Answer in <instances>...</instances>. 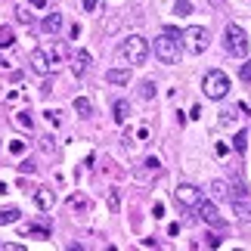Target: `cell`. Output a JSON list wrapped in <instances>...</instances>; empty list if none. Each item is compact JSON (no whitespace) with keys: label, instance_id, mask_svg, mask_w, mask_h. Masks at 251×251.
Masks as SVG:
<instances>
[{"label":"cell","instance_id":"obj_12","mask_svg":"<svg viewBox=\"0 0 251 251\" xmlns=\"http://www.w3.org/2000/svg\"><path fill=\"white\" fill-rule=\"evenodd\" d=\"M112 112H115V121L124 124V121L130 118V102H127V100H118V102L112 105Z\"/></svg>","mask_w":251,"mask_h":251},{"label":"cell","instance_id":"obj_27","mask_svg":"<svg viewBox=\"0 0 251 251\" xmlns=\"http://www.w3.org/2000/svg\"><path fill=\"white\" fill-rule=\"evenodd\" d=\"M9 152H16V155H22V152H25V146H22L19 140H13V143H9Z\"/></svg>","mask_w":251,"mask_h":251},{"label":"cell","instance_id":"obj_25","mask_svg":"<svg viewBox=\"0 0 251 251\" xmlns=\"http://www.w3.org/2000/svg\"><path fill=\"white\" fill-rule=\"evenodd\" d=\"M239 78H242V81H251V62H245L242 69H239Z\"/></svg>","mask_w":251,"mask_h":251},{"label":"cell","instance_id":"obj_30","mask_svg":"<svg viewBox=\"0 0 251 251\" xmlns=\"http://www.w3.org/2000/svg\"><path fill=\"white\" fill-rule=\"evenodd\" d=\"M96 3H100V0H84V9H87V13H93Z\"/></svg>","mask_w":251,"mask_h":251},{"label":"cell","instance_id":"obj_28","mask_svg":"<svg viewBox=\"0 0 251 251\" xmlns=\"http://www.w3.org/2000/svg\"><path fill=\"white\" fill-rule=\"evenodd\" d=\"M31 171H34V161L25 158V161H22V174H31Z\"/></svg>","mask_w":251,"mask_h":251},{"label":"cell","instance_id":"obj_2","mask_svg":"<svg viewBox=\"0 0 251 251\" xmlns=\"http://www.w3.org/2000/svg\"><path fill=\"white\" fill-rule=\"evenodd\" d=\"M118 56L127 65H143L146 62V56H149V41L143 34H130V37H124L121 47H118Z\"/></svg>","mask_w":251,"mask_h":251},{"label":"cell","instance_id":"obj_20","mask_svg":"<svg viewBox=\"0 0 251 251\" xmlns=\"http://www.w3.org/2000/svg\"><path fill=\"white\" fill-rule=\"evenodd\" d=\"M233 149H236V152H245V149H248V133H245V130L233 137Z\"/></svg>","mask_w":251,"mask_h":251},{"label":"cell","instance_id":"obj_17","mask_svg":"<svg viewBox=\"0 0 251 251\" xmlns=\"http://www.w3.org/2000/svg\"><path fill=\"white\" fill-rule=\"evenodd\" d=\"M16 44V34L9 25H0V47H13Z\"/></svg>","mask_w":251,"mask_h":251},{"label":"cell","instance_id":"obj_26","mask_svg":"<svg viewBox=\"0 0 251 251\" xmlns=\"http://www.w3.org/2000/svg\"><path fill=\"white\" fill-rule=\"evenodd\" d=\"M109 211H118V192H109Z\"/></svg>","mask_w":251,"mask_h":251},{"label":"cell","instance_id":"obj_32","mask_svg":"<svg viewBox=\"0 0 251 251\" xmlns=\"http://www.w3.org/2000/svg\"><path fill=\"white\" fill-rule=\"evenodd\" d=\"M31 6H47V0H28Z\"/></svg>","mask_w":251,"mask_h":251},{"label":"cell","instance_id":"obj_16","mask_svg":"<svg viewBox=\"0 0 251 251\" xmlns=\"http://www.w3.org/2000/svg\"><path fill=\"white\" fill-rule=\"evenodd\" d=\"M16 220H19V208H0V226L16 224Z\"/></svg>","mask_w":251,"mask_h":251},{"label":"cell","instance_id":"obj_4","mask_svg":"<svg viewBox=\"0 0 251 251\" xmlns=\"http://www.w3.org/2000/svg\"><path fill=\"white\" fill-rule=\"evenodd\" d=\"M201 90H205L208 100H224V96L229 93V78H226L220 69H214V72L205 75V81H201Z\"/></svg>","mask_w":251,"mask_h":251},{"label":"cell","instance_id":"obj_10","mask_svg":"<svg viewBox=\"0 0 251 251\" xmlns=\"http://www.w3.org/2000/svg\"><path fill=\"white\" fill-rule=\"evenodd\" d=\"M34 201H37V208H41V211H50L56 205V192L50 186H41V189L34 192Z\"/></svg>","mask_w":251,"mask_h":251},{"label":"cell","instance_id":"obj_14","mask_svg":"<svg viewBox=\"0 0 251 251\" xmlns=\"http://www.w3.org/2000/svg\"><path fill=\"white\" fill-rule=\"evenodd\" d=\"M211 199H214V201L229 199V186H226L224 180H214V183H211Z\"/></svg>","mask_w":251,"mask_h":251},{"label":"cell","instance_id":"obj_21","mask_svg":"<svg viewBox=\"0 0 251 251\" xmlns=\"http://www.w3.org/2000/svg\"><path fill=\"white\" fill-rule=\"evenodd\" d=\"M189 13H192L189 0H177V3H174V16H189Z\"/></svg>","mask_w":251,"mask_h":251},{"label":"cell","instance_id":"obj_22","mask_svg":"<svg viewBox=\"0 0 251 251\" xmlns=\"http://www.w3.org/2000/svg\"><path fill=\"white\" fill-rule=\"evenodd\" d=\"M16 121H19V127H34V118H31L28 112H19V115H16Z\"/></svg>","mask_w":251,"mask_h":251},{"label":"cell","instance_id":"obj_23","mask_svg":"<svg viewBox=\"0 0 251 251\" xmlns=\"http://www.w3.org/2000/svg\"><path fill=\"white\" fill-rule=\"evenodd\" d=\"M16 19H19L22 25H31V13H28V6H19V9H16Z\"/></svg>","mask_w":251,"mask_h":251},{"label":"cell","instance_id":"obj_8","mask_svg":"<svg viewBox=\"0 0 251 251\" xmlns=\"http://www.w3.org/2000/svg\"><path fill=\"white\" fill-rule=\"evenodd\" d=\"M229 201H233V211L239 220H251V192L245 186H236L229 192Z\"/></svg>","mask_w":251,"mask_h":251},{"label":"cell","instance_id":"obj_7","mask_svg":"<svg viewBox=\"0 0 251 251\" xmlns=\"http://www.w3.org/2000/svg\"><path fill=\"white\" fill-rule=\"evenodd\" d=\"M174 199H177V205L180 208H186V211H199V205H201V189L199 186H192V183H180L177 189H174Z\"/></svg>","mask_w":251,"mask_h":251},{"label":"cell","instance_id":"obj_3","mask_svg":"<svg viewBox=\"0 0 251 251\" xmlns=\"http://www.w3.org/2000/svg\"><path fill=\"white\" fill-rule=\"evenodd\" d=\"M224 44H226V53L236 56V59H245L248 56V34L242 31V25L229 22L226 31H224Z\"/></svg>","mask_w":251,"mask_h":251},{"label":"cell","instance_id":"obj_9","mask_svg":"<svg viewBox=\"0 0 251 251\" xmlns=\"http://www.w3.org/2000/svg\"><path fill=\"white\" fill-rule=\"evenodd\" d=\"M199 217L205 220L208 226H224V217H220V211H217L214 201H205V199H201V205H199Z\"/></svg>","mask_w":251,"mask_h":251},{"label":"cell","instance_id":"obj_1","mask_svg":"<svg viewBox=\"0 0 251 251\" xmlns=\"http://www.w3.org/2000/svg\"><path fill=\"white\" fill-rule=\"evenodd\" d=\"M155 56L165 65H174V62H180V56H183V31H177V28H165L158 37H155Z\"/></svg>","mask_w":251,"mask_h":251},{"label":"cell","instance_id":"obj_15","mask_svg":"<svg viewBox=\"0 0 251 251\" xmlns=\"http://www.w3.org/2000/svg\"><path fill=\"white\" fill-rule=\"evenodd\" d=\"M59 28H62V16H59V13H53V16L44 19V31H47V34H56Z\"/></svg>","mask_w":251,"mask_h":251},{"label":"cell","instance_id":"obj_19","mask_svg":"<svg viewBox=\"0 0 251 251\" xmlns=\"http://www.w3.org/2000/svg\"><path fill=\"white\" fill-rule=\"evenodd\" d=\"M140 100H155V84H152V81L140 84Z\"/></svg>","mask_w":251,"mask_h":251},{"label":"cell","instance_id":"obj_24","mask_svg":"<svg viewBox=\"0 0 251 251\" xmlns=\"http://www.w3.org/2000/svg\"><path fill=\"white\" fill-rule=\"evenodd\" d=\"M146 171H149V174H158V171H161V161H158V158H146Z\"/></svg>","mask_w":251,"mask_h":251},{"label":"cell","instance_id":"obj_29","mask_svg":"<svg viewBox=\"0 0 251 251\" xmlns=\"http://www.w3.org/2000/svg\"><path fill=\"white\" fill-rule=\"evenodd\" d=\"M31 236H37V239H47V229H44V226H34V229H31Z\"/></svg>","mask_w":251,"mask_h":251},{"label":"cell","instance_id":"obj_5","mask_svg":"<svg viewBox=\"0 0 251 251\" xmlns=\"http://www.w3.org/2000/svg\"><path fill=\"white\" fill-rule=\"evenodd\" d=\"M208 44H211V31L208 28H201V25H192L183 31V50H189V53H205L208 50Z\"/></svg>","mask_w":251,"mask_h":251},{"label":"cell","instance_id":"obj_33","mask_svg":"<svg viewBox=\"0 0 251 251\" xmlns=\"http://www.w3.org/2000/svg\"><path fill=\"white\" fill-rule=\"evenodd\" d=\"M0 65H6V62H3V56H0Z\"/></svg>","mask_w":251,"mask_h":251},{"label":"cell","instance_id":"obj_11","mask_svg":"<svg viewBox=\"0 0 251 251\" xmlns=\"http://www.w3.org/2000/svg\"><path fill=\"white\" fill-rule=\"evenodd\" d=\"M90 62H93V59H90V53H87V50H78V53H75V59H72V72L81 78V75L90 69Z\"/></svg>","mask_w":251,"mask_h":251},{"label":"cell","instance_id":"obj_18","mask_svg":"<svg viewBox=\"0 0 251 251\" xmlns=\"http://www.w3.org/2000/svg\"><path fill=\"white\" fill-rule=\"evenodd\" d=\"M75 112H78V115H84V118H87V115H93V105H90V100H84V96H78V100H75Z\"/></svg>","mask_w":251,"mask_h":251},{"label":"cell","instance_id":"obj_31","mask_svg":"<svg viewBox=\"0 0 251 251\" xmlns=\"http://www.w3.org/2000/svg\"><path fill=\"white\" fill-rule=\"evenodd\" d=\"M205 245H208V248H217V245H220V239H217V236H208V242H205Z\"/></svg>","mask_w":251,"mask_h":251},{"label":"cell","instance_id":"obj_6","mask_svg":"<svg viewBox=\"0 0 251 251\" xmlns=\"http://www.w3.org/2000/svg\"><path fill=\"white\" fill-rule=\"evenodd\" d=\"M31 69L37 75H44V78H50L53 72H59V50L50 53V50H44V47H37L31 53Z\"/></svg>","mask_w":251,"mask_h":251},{"label":"cell","instance_id":"obj_13","mask_svg":"<svg viewBox=\"0 0 251 251\" xmlns=\"http://www.w3.org/2000/svg\"><path fill=\"white\" fill-rule=\"evenodd\" d=\"M105 81H109V84H127L130 81V69H109Z\"/></svg>","mask_w":251,"mask_h":251}]
</instances>
